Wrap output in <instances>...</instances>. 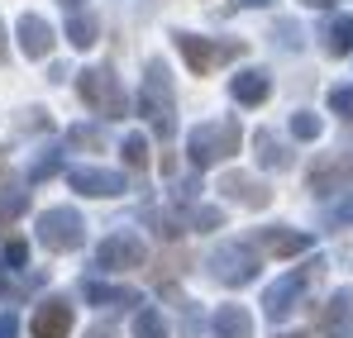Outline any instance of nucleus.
Instances as JSON below:
<instances>
[{
    "label": "nucleus",
    "mask_w": 353,
    "mask_h": 338,
    "mask_svg": "<svg viewBox=\"0 0 353 338\" xmlns=\"http://www.w3.org/2000/svg\"><path fill=\"white\" fill-rule=\"evenodd\" d=\"M239 143H243V129H239V119H205V124H196L191 134H186V158H191V167H215V162H225V158H234Z\"/></svg>",
    "instance_id": "nucleus-1"
},
{
    "label": "nucleus",
    "mask_w": 353,
    "mask_h": 338,
    "mask_svg": "<svg viewBox=\"0 0 353 338\" xmlns=\"http://www.w3.org/2000/svg\"><path fill=\"white\" fill-rule=\"evenodd\" d=\"M139 114L153 124V134L158 138H172L176 134V96H172V76H168V67L153 57L148 67H143V91H139Z\"/></svg>",
    "instance_id": "nucleus-2"
},
{
    "label": "nucleus",
    "mask_w": 353,
    "mask_h": 338,
    "mask_svg": "<svg viewBox=\"0 0 353 338\" xmlns=\"http://www.w3.org/2000/svg\"><path fill=\"white\" fill-rule=\"evenodd\" d=\"M77 91H81V101L101 114V119H124V110H129L124 86H119V76L110 67H86V72L77 76Z\"/></svg>",
    "instance_id": "nucleus-3"
},
{
    "label": "nucleus",
    "mask_w": 353,
    "mask_h": 338,
    "mask_svg": "<svg viewBox=\"0 0 353 338\" xmlns=\"http://www.w3.org/2000/svg\"><path fill=\"white\" fill-rule=\"evenodd\" d=\"M325 272V262L315 257V262H305V267H296V272H287V277H277V282L268 286V295H263V310H268V319H287L296 305L305 300V291H310V282Z\"/></svg>",
    "instance_id": "nucleus-4"
},
{
    "label": "nucleus",
    "mask_w": 353,
    "mask_h": 338,
    "mask_svg": "<svg viewBox=\"0 0 353 338\" xmlns=\"http://www.w3.org/2000/svg\"><path fill=\"white\" fill-rule=\"evenodd\" d=\"M258 253H253V243H220L215 253H210V277L220 286H248L258 282Z\"/></svg>",
    "instance_id": "nucleus-5"
},
{
    "label": "nucleus",
    "mask_w": 353,
    "mask_h": 338,
    "mask_svg": "<svg viewBox=\"0 0 353 338\" xmlns=\"http://www.w3.org/2000/svg\"><path fill=\"white\" fill-rule=\"evenodd\" d=\"M172 43L181 48L186 67H191L196 76L215 72V67H220V62H230V57H243V43H215V39H201V34H186V29H176Z\"/></svg>",
    "instance_id": "nucleus-6"
},
{
    "label": "nucleus",
    "mask_w": 353,
    "mask_h": 338,
    "mask_svg": "<svg viewBox=\"0 0 353 338\" xmlns=\"http://www.w3.org/2000/svg\"><path fill=\"white\" fill-rule=\"evenodd\" d=\"M81 238H86V224H81V215L77 210H43L39 215V243L48 248V253H72V248H81Z\"/></svg>",
    "instance_id": "nucleus-7"
},
{
    "label": "nucleus",
    "mask_w": 353,
    "mask_h": 338,
    "mask_svg": "<svg viewBox=\"0 0 353 338\" xmlns=\"http://www.w3.org/2000/svg\"><path fill=\"white\" fill-rule=\"evenodd\" d=\"M96 267H105V272H129V267H143V238H139V233H129V229L110 233V238L96 248Z\"/></svg>",
    "instance_id": "nucleus-8"
},
{
    "label": "nucleus",
    "mask_w": 353,
    "mask_h": 338,
    "mask_svg": "<svg viewBox=\"0 0 353 338\" xmlns=\"http://www.w3.org/2000/svg\"><path fill=\"white\" fill-rule=\"evenodd\" d=\"M349 176H353V148H339V153H330V158H320V162L310 167L305 186H310L315 196H334Z\"/></svg>",
    "instance_id": "nucleus-9"
},
{
    "label": "nucleus",
    "mask_w": 353,
    "mask_h": 338,
    "mask_svg": "<svg viewBox=\"0 0 353 338\" xmlns=\"http://www.w3.org/2000/svg\"><path fill=\"white\" fill-rule=\"evenodd\" d=\"M67 186L81 191V196H101V200L124 196V176L119 171H105V167H72L67 171Z\"/></svg>",
    "instance_id": "nucleus-10"
},
{
    "label": "nucleus",
    "mask_w": 353,
    "mask_h": 338,
    "mask_svg": "<svg viewBox=\"0 0 353 338\" xmlns=\"http://www.w3.org/2000/svg\"><path fill=\"white\" fill-rule=\"evenodd\" d=\"M320 334L325 338H353V286H339L330 305L320 310Z\"/></svg>",
    "instance_id": "nucleus-11"
},
{
    "label": "nucleus",
    "mask_w": 353,
    "mask_h": 338,
    "mask_svg": "<svg viewBox=\"0 0 353 338\" xmlns=\"http://www.w3.org/2000/svg\"><path fill=\"white\" fill-rule=\"evenodd\" d=\"M14 34H19V48H24V57H48V53H53V43H58L53 24H48V19H39V14H19Z\"/></svg>",
    "instance_id": "nucleus-12"
},
{
    "label": "nucleus",
    "mask_w": 353,
    "mask_h": 338,
    "mask_svg": "<svg viewBox=\"0 0 353 338\" xmlns=\"http://www.w3.org/2000/svg\"><path fill=\"white\" fill-rule=\"evenodd\" d=\"M29 329H34V338H67L72 334V305L67 300H43L34 310Z\"/></svg>",
    "instance_id": "nucleus-13"
},
{
    "label": "nucleus",
    "mask_w": 353,
    "mask_h": 338,
    "mask_svg": "<svg viewBox=\"0 0 353 338\" xmlns=\"http://www.w3.org/2000/svg\"><path fill=\"white\" fill-rule=\"evenodd\" d=\"M253 248L268 253V257H296V253L310 248V238L305 233H292V229H258L253 233Z\"/></svg>",
    "instance_id": "nucleus-14"
},
{
    "label": "nucleus",
    "mask_w": 353,
    "mask_h": 338,
    "mask_svg": "<svg viewBox=\"0 0 353 338\" xmlns=\"http://www.w3.org/2000/svg\"><path fill=\"white\" fill-rule=\"evenodd\" d=\"M268 91H272V76L263 67H248V72H239L234 81H230V96H234L239 105H263Z\"/></svg>",
    "instance_id": "nucleus-15"
},
{
    "label": "nucleus",
    "mask_w": 353,
    "mask_h": 338,
    "mask_svg": "<svg viewBox=\"0 0 353 338\" xmlns=\"http://www.w3.org/2000/svg\"><path fill=\"white\" fill-rule=\"evenodd\" d=\"M220 191H225L230 200H239V205H248V210H263V205L272 200V191H268L263 181H253V176H239V171H230V176L220 181Z\"/></svg>",
    "instance_id": "nucleus-16"
},
{
    "label": "nucleus",
    "mask_w": 353,
    "mask_h": 338,
    "mask_svg": "<svg viewBox=\"0 0 353 338\" xmlns=\"http://www.w3.org/2000/svg\"><path fill=\"white\" fill-rule=\"evenodd\" d=\"M210 338H253V319L243 305H220L210 319Z\"/></svg>",
    "instance_id": "nucleus-17"
},
{
    "label": "nucleus",
    "mask_w": 353,
    "mask_h": 338,
    "mask_svg": "<svg viewBox=\"0 0 353 338\" xmlns=\"http://www.w3.org/2000/svg\"><path fill=\"white\" fill-rule=\"evenodd\" d=\"M253 143H258V162H263V167H277V171L292 167V148H287L272 129H258V134H253Z\"/></svg>",
    "instance_id": "nucleus-18"
},
{
    "label": "nucleus",
    "mask_w": 353,
    "mask_h": 338,
    "mask_svg": "<svg viewBox=\"0 0 353 338\" xmlns=\"http://www.w3.org/2000/svg\"><path fill=\"white\" fill-rule=\"evenodd\" d=\"M86 300H91V305H105V310H129V305H139L134 291H124V286H101V282H86Z\"/></svg>",
    "instance_id": "nucleus-19"
},
{
    "label": "nucleus",
    "mask_w": 353,
    "mask_h": 338,
    "mask_svg": "<svg viewBox=\"0 0 353 338\" xmlns=\"http://www.w3.org/2000/svg\"><path fill=\"white\" fill-rule=\"evenodd\" d=\"M320 39H325V48H330V53H353V14H334V19H330V24H325V34H320Z\"/></svg>",
    "instance_id": "nucleus-20"
},
{
    "label": "nucleus",
    "mask_w": 353,
    "mask_h": 338,
    "mask_svg": "<svg viewBox=\"0 0 353 338\" xmlns=\"http://www.w3.org/2000/svg\"><path fill=\"white\" fill-rule=\"evenodd\" d=\"M67 43H72V48H91V43H96V19L72 10V19H67Z\"/></svg>",
    "instance_id": "nucleus-21"
},
{
    "label": "nucleus",
    "mask_w": 353,
    "mask_h": 338,
    "mask_svg": "<svg viewBox=\"0 0 353 338\" xmlns=\"http://www.w3.org/2000/svg\"><path fill=\"white\" fill-rule=\"evenodd\" d=\"M62 171V148H43L34 162H29V181H48Z\"/></svg>",
    "instance_id": "nucleus-22"
},
{
    "label": "nucleus",
    "mask_w": 353,
    "mask_h": 338,
    "mask_svg": "<svg viewBox=\"0 0 353 338\" xmlns=\"http://www.w3.org/2000/svg\"><path fill=\"white\" fill-rule=\"evenodd\" d=\"M29 210V191H19V186H10V191H0V224H10V220H19Z\"/></svg>",
    "instance_id": "nucleus-23"
},
{
    "label": "nucleus",
    "mask_w": 353,
    "mask_h": 338,
    "mask_svg": "<svg viewBox=\"0 0 353 338\" xmlns=\"http://www.w3.org/2000/svg\"><path fill=\"white\" fill-rule=\"evenodd\" d=\"M134 338H168V324L158 310H139L134 315Z\"/></svg>",
    "instance_id": "nucleus-24"
},
{
    "label": "nucleus",
    "mask_w": 353,
    "mask_h": 338,
    "mask_svg": "<svg viewBox=\"0 0 353 338\" xmlns=\"http://www.w3.org/2000/svg\"><path fill=\"white\" fill-rule=\"evenodd\" d=\"M320 129H325V124H320V114H310V110H296L292 114V138H301V143H315V138H320Z\"/></svg>",
    "instance_id": "nucleus-25"
},
{
    "label": "nucleus",
    "mask_w": 353,
    "mask_h": 338,
    "mask_svg": "<svg viewBox=\"0 0 353 338\" xmlns=\"http://www.w3.org/2000/svg\"><path fill=\"white\" fill-rule=\"evenodd\" d=\"M119 153H124V162H129V167H148V138H143V134H129Z\"/></svg>",
    "instance_id": "nucleus-26"
},
{
    "label": "nucleus",
    "mask_w": 353,
    "mask_h": 338,
    "mask_svg": "<svg viewBox=\"0 0 353 338\" xmlns=\"http://www.w3.org/2000/svg\"><path fill=\"white\" fill-rule=\"evenodd\" d=\"M24 262H29V243H24V238H10V243H5V267L19 272Z\"/></svg>",
    "instance_id": "nucleus-27"
},
{
    "label": "nucleus",
    "mask_w": 353,
    "mask_h": 338,
    "mask_svg": "<svg viewBox=\"0 0 353 338\" xmlns=\"http://www.w3.org/2000/svg\"><path fill=\"white\" fill-rule=\"evenodd\" d=\"M330 110L353 119V86H334V91H330Z\"/></svg>",
    "instance_id": "nucleus-28"
},
{
    "label": "nucleus",
    "mask_w": 353,
    "mask_h": 338,
    "mask_svg": "<svg viewBox=\"0 0 353 338\" xmlns=\"http://www.w3.org/2000/svg\"><path fill=\"white\" fill-rule=\"evenodd\" d=\"M191 224H196V229H220V210L201 205V210H191Z\"/></svg>",
    "instance_id": "nucleus-29"
},
{
    "label": "nucleus",
    "mask_w": 353,
    "mask_h": 338,
    "mask_svg": "<svg viewBox=\"0 0 353 338\" xmlns=\"http://www.w3.org/2000/svg\"><path fill=\"white\" fill-rule=\"evenodd\" d=\"M330 224H334V229H339V224H353V196H349V200H339V205L330 210Z\"/></svg>",
    "instance_id": "nucleus-30"
},
{
    "label": "nucleus",
    "mask_w": 353,
    "mask_h": 338,
    "mask_svg": "<svg viewBox=\"0 0 353 338\" xmlns=\"http://www.w3.org/2000/svg\"><path fill=\"white\" fill-rule=\"evenodd\" d=\"M67 138H72V143H86V148H96V143H101V134H96V129H86V124H81V129H72Z\"/></svg>",
    "instance_id": "nucleus-31"
},
{
    "label": "nucleus",
    "mask_w": 353,
    "mask_h": 338,
    "mask_svg": "<svg viewBox=\"0 0 353 338\" xmlns=\"http://www.w3.org/2000/svg\"><path fill=\"white\" fill-rule=\"evenodd\" d=\"M14 334H19V319L5 310V315H0V338H14Z\"/></svg>",
    "instance_id": "nucleus-32"
},
{
    "label": "nucleus",
    "mask_w": 353,
    "mask_h": 338,
    "mask_svg": "<svg viewBox=\"0 0 353 338\" xmlns=\"http://www.w3.org/2000/svg\"><path fill=\"white\" fill-rule=\"evenodd\" d=\"M234 5H243V10H258V5H272V0H234Z\"/></svg>",
    "instance_id": "nucleus-33"
},
{
    "label": "nucleus",
    "mask_w": 353,
    "mask_h": 338,
    "mask_svg": "<svg viewBox=\"0 0 353 338\" xmlns=\"http://www.w3.org/2000/svg\"><path fill=\"white\" fill-rule=\"evenodd\" d=\"M86 338H115V329H91Z\"/></svg>",
    "instance_id": "nucleus-34"
},
{
    "label": "nucleus",
    "mask_w": 353,
    "mask_h": 338,
    "mask_svg": "<svg viewBox=\"0 0 353 338\" xmlns=\"http://www.w3.org/2000/svg\"><path fill=\"white\" fill-rule=\"evenodd\" d=\"M62 10H81V0H58Z\"/></svg>",
    "instance_id": "nucleus-35"
},
{
    "label": "nucleus",
    "mask_w": 353,
    "mask_h": 338,
    "mask_svg": "<svg viewBox=\"0 0 353 338\" xmlns=\"http://www.w3.org/2000/svg\"><path fill=\"white\" fill-rule=\"evenodd\" d=\"M0 62H5V24H0Z\"/></svg>",
    "instance_id": "nucleus-36"
},
{
    "label": "nucleus",
    "mask_w": 353,
    "mask_h": 338,
    "mask_svg": "<svg viewBox=\"0 0 353 338\" xmlns=\"http://www.w3.org/2000/svg\"><path fill=\"white\" fill-rule=\"evenodd\" d=\"M305 5H320V10H325V5H334V0H305Z\"/></svg>",
    "instance_id": "nucleus-37"
},
{
    "label": "nucleus",
    "mask_w": 353,
    "mask_h": 338,
    "mask_svg": "<svg viewBox=\"0 0 353 338\" xmlns=\"http://www.w3.org/2000/svg\"><path fill=\"white\" fill-rule=\"evenodd\" d=\"M0 171H5V148H0Z\"/></svg>",
    "instance_id": "nucleus-38"
},
{
    "label": "nucleus",
    "mask_w": 353,
    "mask_h": 338,
    "mask_svg": "<svg viewBox=\"0 0 353 338\" xmlns=\"http://www.w3.org/2000/svg\"><path fill=\"white\" fill-rule=\"evenodd\" d=\"M282 338H305V334H282Z\"/></svg>",
    "instance_id": "nucleus-39"
}]
</instances>
